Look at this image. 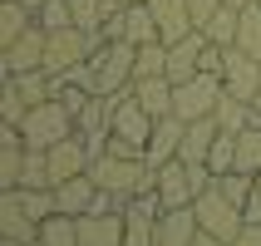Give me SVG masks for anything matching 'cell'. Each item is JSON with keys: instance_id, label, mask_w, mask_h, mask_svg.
<instances>
[{"instance_id": "1", "label": "cell", "mask_w": 261, "mask_h": 246, "mask_svg": "<svg viewBox=\"0 0 261 246\" xmlns=\"http://www.w3.org/2000/svg\"><path fill=\"white\" fill-rule=\"evenodd\" d=\"M89 64H94V89L99 94H118V89H128L133 79H138V44L133 40H114V44H94V54H89Z\"/></svg>"}, {"instance_id": "2", "label": "cell", "mask_w": 261, "mask_h": 246, "mask_svg": "<svg viewBox=\"0 0 261 246\" xmlns=\"http://www.w3.org/2000/svg\"><path fill=\"white\" fill-rule=\"evenodd\" d=\"M20 133H25V148H55L59 138L79 133V118H74V108L55 94V99H44V103H30Z\"/></svg>"}, {"instance_id": "3", "label": "cell", "mask_w": 261, "mask_h": 246, "mask_svg": "<svg viewBox=\"0 0 261 246\" xmlns=\"http://www.w3.org/2000/svg\"><path fill=\"white\" fill-rule=\"evenodd\" d=\"M222 94H227L222 74H192V79L173 84V114L182 118V123L212 118V114H217V103H222Z\"/></svg>"}, {"instance_id": "4", "label": "cell", "mask_w": 261, "mask_h": 246, "mask_svg": "<svg viewBox=\"0 0 261 246\" xmlns=\"http://www.w3.org/2000/svg\"><path fill=\"white\" fill-rule=\"evenodd\" d=\"M94 44H99V35H89V30H79V25L49 30V44H44V74H49V79L69 74L74 64H84V59L94 54Z\"/></svg>"}, {"instance_id": "5", "label": "cell", "mask_w": 261, "mask_h": 246, "mask_svg": "<svg viewBox=\"0 0 261 246\" xmlns=\"http://www.w3.org/2000/svg\"><path fill=\"white\" fill-rule=\"evenodd\" d=\"M192 207H197V222H202V232L222 236V241H237V232L247 227L242 207H237L232 197H227V192L217 187V182H212V187H207V192H202V197H197Z\"/></svg>"}, {"instance_id": "6", "label": "cell", "mask_w": 261, "mask_h": 246, "mask_svg": "<svg viewBox=\"0 0 261 246\" xmlns=\"http://www.w3.org/2000/svg\"><path fill=\"white\" fill-rule=\"evenodd\" d=\"M44 44H49V30L35 20V25H30L15 44H5V49H0V69H5V74H30V69H44Z\"/></svg>"}, {"instance_id": "7", "label": "cell", "mask_w": 261, "mask_h": 246, "mask_svg": "<svg viewBox=\"0 0 261 246\" xmlns=\"http://www.w3.org/2000/svg\"><path fill=\"white\" fill-rule=\"evenodd\" d=\"M222 84H227V94H237V99H256V89H261V59L247 54V49H227V69H222Z\"/></svg>"}, {"instance_id": "8", "label": "cell", "mask_w": 261, "mask_h": 246, "mask_svg": "<svg viewBox=\"0 0 261 246\" xmlns=\"http://www.w3.org/2000/svg\"><path fill=\"white\" fill-rule=\"evenodd\" d=\"M158 197L163 207H192L197 202V182H192V162L173 158L158 168Z\"/></svg>"}, {"instance_id": "9", "label": "cell", "mask_w": 261, "mask_h": 246, "mask_svg": "<svg viewBox=\"0 0 261 246\" xmlns=\"http://www.w3.org/2000/svg\"><path fill=\"white\" fill-rule=\"evenodd\" d=\"M0 236L5 241H40V222L20 207V187L0 192Z\"/></svg>"}, {"instance_id": "10", "label": "cell", "mask_w": 261, "mask_h": 246, "mask_svg": "<svg viewBox=\"0 0 261 246\" xmlns=\"http://www.w3.org/2000/svg\"><path fill=\"white\" fill-rule=\"evenodd\" d=\"M202 232V222H197V207H168L158 217V241L153 246H192Z\"/></svg>"}, {"instance_id": "11", "label": "cell", "mask_w": 261, "mask_h": 246, "mask_svg": "<svg viewBox=\"0 0 261 246\" xmlns=\"http://www.w3.org/2000/svg\"><path fill=\"white\" fill-rule=\"evenodd\" d=\"M202 49H207V35H202V30H192L188 40L168 44V79L182 84V79H192V74H202Z\"/></svg>"}, {"instance_id": "12", "label": "cell", "mask_w": 261, "mask_h": 246, "mask_svg": "<svg viewBox=\"0 0 261 246\" xmlns=\"http://www.w3.org/2000/svg\"><path fill=\"white\" fill-rule=\"evenodd\" d=\"M182 133H188V123H182L177 114L158 118V123H153V138H148V153H143V158L153 162V168H163V162H173L177 153H182Z\"/></svg>"}, {"instance_id": "13", "label": "cell", "mask_w": 261, "mask_h": 246, "mask_svg": "<svg viewBox=\"0 0 261 246\" xmlns=\"http://www.w3.org/2000/svg\"><path fill=\"white\" fill-rule=\"evenodd\" d=\"M79 246H123V212H84Z\"/></svg>"}, {"instance_id": "14", "label": "cell", "mask_w": 261, "mask_h": 246, "mask_svg": "<svg viewBox=\"0 0 261 246\" xmlns=\"http://www.w3.org/2000/svg\"><path fill=\"white\" fill-rule=\"evenodd\" d=\"M153 5V15H158V35L168 44H177V40H188L192 30H197V20H192V10H188V0H148Z\"/></svg>"}, {"instance_id": "15", "label": "cell", "mask_w": 261, "mask_h": 246, "mask_svg": "<svg viewBox=\"0 0 261 246\" xmlns=\"http://www.w3.org/2000/svg\"><path fill=\"white\" fill-rule=\"evenodd\" d=\"M55 197H59V212H69V217H84L89 207H94V197H99V182L89 173H79V177H64L55 187Z\"/></svg>"}, {"instance_id": "16", "label": "cell", "mask_w": 261, "mask_h": 246, "mask_svg": "<svg viewBox=\"0 0 261 246\" xmlns=\"http://www.w3.org/2000/svg\"><path fill=\"white\" fill-rule=\"evenodd\" d=\"M217 133H222L217 114L188 123V133H182V153H177V158H182V162H207V153H212V143H217Z\"/></svg>"}, {"instance_id": "17", "label": "cell", "mask_w": 261, "mask_h": 246, "mask_svg": "<svg viewBox=\"0 0 261 246\" xmlns=\"http://www.w3.org/2000/svg\"><path fill=\"white\" fill-rule=\"evenodd\" d=\"M133 94L153 118H168L173 114V79L168 74H153V79H133Z\"/></svg>"}, {"instance_id": "18", "label": "cell", "mask_w": 261, "mask_h": 246, "mask_svg": "<svg viewBox=\"0 0 261 246\" xmlns=\"http://www.w3.org/2000/svg\"><path fill=\"white\" fill-rule=\"evenodd\" d=\"M123 40H133V44L163 40L158 35V15H153L148 0H128V5H123Z\"/></svg>"}, {"instance_id": "19", "label": "cell", "mask_w": 261, "mask_h": 246, "mask_svg": "<svg viewBox=\"0 0 261 246\" xmlns=\"http://www.w3.org/2000/svg\"><path fill=\"white\" fill-rule=\"evenodd\" d=\"M30 25H35V10H30L25 0H5V5H0V49L15 44Z\"/></svg>"}, {"instance_id": "20", "label": "cell", "mask_w": 261, "mask_h": 246, "mask_svg": "<svg viewBox=\"0 0 261 246\" xmlns=\"http://www.w3.org/2000/svg\"><path fill=\"white\" fill-rule=\"evenodd\" d=\"M217 123H222V133H242V128H251V123H256V108H251L247 99H237V94H222Z\"/></svg>"}, {"instance_id": "21", "label": "cell", "mask_w": 261, "mask_h": 246, "mask_svg": "<svg viewBox=\"0 0 261 246\" xmlns=\"http://www.w3.org/2000/svg\"><path fill=\"white\" fill-rule=\"evenodd\" d=\"M40 241L44 246H79V217H69V212L44 217L40 222Z\"/></svg>"}, {"instance_id": "22", "label": "cell", "mask_w": 261, "mask_h": 246, "mask_svg": "<svg viewBox=\"0 0 261 246\" xmlns=\"http://www.w3.org/2000/svg\"><path fill=\"white\" fill-rule=\"evenodd\" d=\"M237 25H242V10H237V5H222V10L202 25V35L212 44H222V49H232V44H237Z\"/></svg>"}, {"instance_id": "23", "label": "cell", "mask_w": 261, "mask_h": 246, "mask_svg": "<svg viewBox=\"0 0 261 246\" xmlns=\"http://www.w3.org/2000/svg\"><path fill=\"white\" fill-rule=\"evenodd\" d=\"M237 49H247V54L261 59V0H251L247 10H242V25H237Z\"/></svg>"}, {"instance_id": "24", "label": "cell", "mask_w": 261, "mask_h": 246, "mask_svg": "<svg viewBox=\"0 0 261 246\" xmlns=\"http://www.w3.org/2000/svg\"><path fill=\"white\" fill-rule=\"evenodd\" d=\"M15 89L25 94V103H44V99H55V79L44 69H30V74H10Z\"/></svg>"}, {"instance_id": "25", "label": "cell", "mask_w": 261, "mask_h": 246, "mask_svg": "<svg viewBox=\"0 0 261 246\" xmlns=\"http://www.w3.org/2000/svg\"><path fill=\"white\" fill-rule=\"evenodd\" d=\"M20 207H25L35 222H44V217L59 212V197H55V187H20Z\"/></svg>"}, {"instance_id": "26", "label": "cell", "mask_w": 261, "mask_h": 246, "mask_svg": "<svg viewBox=\"0 0 261 246\" xmlns=\"http://www.w3.org/2000/svg\"><path fill=\"white\" fill-rule=\"evenodd\" d=\"M25 114H30L25 94H20V89H15V79L5 74V89H0V123H10V128H20V123H25Z\"/></svg>"}, {"instance_id": "27", "label": "cell", "mask_w": 261, "mask_h": 246, "mask_svg": "<svg viewBox=\"0 0 261 246\" xmlns=\"http://www.w3.org/2000/svg\"><path fill=\"white\" fill-rule=\"evenodd\" d=\"M153 74H168V40L138 44V79H153Z\"/></svg>"}, {"instance_id": "28", "label": "cell", "mask_w": 261, "mask_h": 246, "mask_svg": "<svg viewBox=\"0 0 261 246\" xmlns=\"http://www.w3.org/2000/svg\"><path fill=\"white\" fill-rule=\"evenodd\" d=\"M109 5H114V0H69L74 25L89 30V35H99V25H103V15H109Z\"/></svg>"}, {"instance_id": "29", "label": "cell", "mask_w": 261, "mask_h": 246, "mask_svg": "<svg viewBox=\"0 0 261 246\" xmlns=\"http://www.w3.org/2000/svg\"><path fill=\"white\" fill-rule=\"evenodd\" d=\"M207 168H212L217 177L237 168V133H217V143H212V153H207Z\"/></svg>"}, {"instance_id": "30", "label": "cell", "mask_w": 261, "mask_h": 246, "mask_svg": "<svg viewBox=\"0 0 261 246\" xmlns=\"http://www.w3.org/2000/svg\"><path fill=\"white\" fill-rule=\"evenodd\" d=\"M35 20H40L44 30H69L74 25V10H69V0H44Z\"/></svg>"}, {"instance_id": "31", "label": "cell", "mask_w": 261, "mask_h": 246, "mask_svg": "<svg viewBox=\"0 0 261 246\" xmlns=\"http://www.w3.org/2000/svg\"><path fill=\"white\" fill-rule=\"evenodd\" d=\"M222 5H227V0H188V10H192V20H197V30H202L207 20L222 10Z\"/></svg>"}, {"instance_id": "32", "label": "cell", "mask_w": 261, "mask_h": 246, "mask_svg": "<svg viewBox=\"0 0 261 246\" xmlns=\"http://www.w3.org/2000/svg\"><path fill=\"white\" fill-rule=\"evenodd\" d=\"M232 246H261V222H247L242 232H237V241Z\"/></svg>"}, {"instance_id": "33", "label": "cell", "mask_w": 261, "mask_h": 246, "mask_svg": "<svg viewBox=\"0 0 261 246\" xmlns=\"http://www.w3.org/2000/svg\"><path fill=\"white\" fill-rule=\"evenodd\" d=\"M192 246H232V241H222V236H212V232H197V241Z\"/></svg>"}, {"instance_id": "34", "label": "cell", "mask_w": 261, "mask_h": 246, "mask_svg": "<svg viewBox=\"0 0 261 246\" xmlns=\"http://www.w3.org/2000/svg\"><path fill=\"white\" fill-rule=\"evenodd\" d=\"M251 108H256V118H261V89H256V99H251Z\"/></svg>"}, {"instance_id": "35", "label": "cell", "mask_w": 261, "mask_h": 246, "mask_svg": "<svg viewBox=\"0 0 261 246\" xmlns=\"http://www.w3.org/2000/svg\"><path fill=\"white\" fill-rule=\"evenodd\" d=\"M227 5H237V10H247V5H251V0H227Z\"/></svg>"}, {"instance_id": "36", "label": "cell", "mask_w": 261, "mask_h": 246, "mask_svg": "<svg viewBox=\"0 0 261 246\" xmlns=\"http://www.w3.org/2000/svg\"><path fill=\"white\" fill-rule=\"evenodd\" d=\"M25 5H30V10H35V15H40V5H44V0H25Z\"/></svg>"}, {"instance_id": "37", "label": "cell", "mask_w": 261, "mask_h": 246, "mask_svg": "<svg viewBox=\"0 0 261 246\" xmlns=\"http://www.w3.org/2000/svg\"><path fill=\"white\" fill-rule=\"evenodd\" d=\"M0 246H30V241H5V236H0Z\"/></svg>"}, {"instance_id": "38", "label": "cell", "mask_w": 261, "mask_h": 246, "mask_svg": "<svg viewBox=\"0 0 261 246\" xmlns=\"http://www.w3.org/2000/svg\"><path fill=\"white\" fill-rule=\"evenodd\" d=\"M256 197H261V173H256Z\"/></svg>"}]
</instances>
